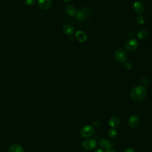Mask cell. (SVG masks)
Masks as SVG:
<instances>
[{"label":"cell","instance_id":"ba28073f","mask_svg":"<svg viewBox=\"0 0 152 152\" xmlns=\"http://www.w3.org/2000/svg\"><path fill=\"white\" fill-rule=\"evenodd\" d=\"M133 9L134 11L138 14L142 13L145 10V5L141 1H136L133 4Z\"/></svg>","mask_w":152,"mask_h":152},{"label":"cell","instance_id":"8992f818","mask_svg":"<svg viewBox=\"0 0 152 152\" xmlns=\"http://www.w3.org/2000/svg\"><path fill=\"white\" fill-rule=\"evenodd\" d=\"M115 58L119 62H125L127 58L126 52L121 49L117 50L115 53Z\"/></svg>","mask_w":152,"mask_h":152},{"label":"cell","instance_id":"5b68a950","mask_svg":"<svg viewBox=\"0 0 152 152\" xmlns=\"http://www.w3.org/2000/svg\"><path fill=\"white\" fill-rule=\"evenodd\" d=\"M125 47L128 51L134 52L138 47V42L135 39H130L126 43Z\"/></svg>","mask_w":152,"mask_h":152},{"label":"cell","instance_id":"6da1fadb","mask_svg":"<svg viewBox=\"0 0 152 152\" xmlns=\"http://www.w3.org/2000/svg\"><path fill=\"white\" fill-rule=\"evenodd\" d=\"M147 95V90L145 88L141 85L135 86L131 90L130 93L131 98L135 102H140L144 100Z\"/></svg>","mask_w":152,"mask_h":152},{"label":"cell","instance_id":"d6986e66","mask_svg":"<svg viewBox=\"0 0 152 152\" xmlns=\"http://www.w3.org/2000/svg\"><path fill=\"white\" fill-rule=\"evenodd\" d=\"M132 63L129 61H126L124 63V67L127 70L131 69L132 68Z\"/></svg>","mask_w":152,"mask_h":152},{"label":"cell","instance_id":"ffe728a7","mask_svg":"<svg viewBox=\"0 0 152 152\" xmlns=\"http://www.w3.org/2000/svg\"><path fill=\"white\" fill-rule=\"evenodd\" d=\"M36 2V0H24V4L27 6H32Z\"/></svg>","mask_w":152,"mask_h":152},{"label":"cell","instance_id":"30bf717a","mask_svg":"<svg viewBox=\"0 0 152 152\" xmlns=\"http://www.w3.org/2000/svg\"><path fill=\"white\" fill-rule=\"evenodd\" d=\"M120 124V119L118 116H113L109 119V125L112 128H117Z\"/></svg>","mask_w":152,"mask_h":152},{"label":"cell","instance_id":"7402d4cb","mask_svg":"<svg viewBox=\"0 0 152 152\" xmlns=\"http://www.w3.org/2000/svg\"><path fill=\"white\" fill-rule=\"evenodd\" d=\"M123 152H135V150L132 148L128 147L126 149H125Z\"/></svg>","mask_w":152,"mask_h":152},{"label":"cell","instance_id":"52a82bcc","mask_svg":"<svg viewBox=\"0 0 152 152\" xmlns=\"http://www.w3.org/2000/svg\"><path fill=\"white\" fill-rule=\"evenodd\" d=\"M128 124L131 128H135L140 124V119L136 115H132L129 118Z\"/></svg>","mask_w":152,"mask_h":152},{"label":"cell","instance_id":"277c9868","mask_svg":"<svg viewBox=\"0 0 152 152\" xmlns=\"http://www.w3.org/2000/svg\"><path fill=\"white\" fill-rule=\"evenodd\" d=\"M97 146V142L94 139H86L82 142V147L87 150L94 149Z\"/></svg>","mask_w":152,"mask_h":152},{"label":"cell","instance_id":"44dd1931","mask_svg":"<svg viewBox=\"0 0 152 152\" xmlns=\"http://www.w3.org/2000/svg\"><path fill=\"white\" fill-rule=\"evenodd\" d=\"M100 125V122L99 120H96L93 122V128H98V127H99Z\"/></svg>","mask_w":152,"mask_h":152},{"label":"cell","instance_id":"603a6c76","mask_svg":"<svg viewBox=\"0 0 152 152\" xmlns=\"http://www.w3.org/2000/svg\"><path fill=\"white\" fill-rule=\"evenodd\" d=\"M95 152H104V151H103V149H102V148H99V149L96 150L95 151Z\"/></svg>","mask_w":152,"mask_h":152},{"label":"cell","instance_id":"2e32d148","mask_svg":"<svg viewBox=\"0 0 152 152\" xmlns=\"http://www.w3.org/2000/svg\"><path fill=\"white\" fill-rule=\"evenodd\" d=\"M137 36L140 39H144L148 36V31L145 29H141L138 31Z\"/></svg>","mask_w":152,"mask_h":152},{"label":"cell","instance_id":"ac0fdd59","mask_svg":"<svg viewBox=\"0 0 152 152\" xmlns=\"http://www.w3.org/2000/svg\"><path fill=\"white\" fill-rule=\"evenodd\" d=\"M136 22L138 24H142L144 23V17L141 15L137 16L136 18Z\"/></svg>","mask_w":152,"mask_h":152},{"label":"cell","instance_id":"4fadbf2b","mask_svg":"<svg viewBox=\"0 0 152 152\" xmlns=\"http://www.w3.org/2000/svg\"><path fill=\"white\" fill-rule=\"evenodd\" d=\"M62 30H63V32L66 35H68V36L72 34L74 31V27L71 25H69V24H66V25L64 26Z\"/></svg>","mask_w":152,"mask_h":152},{"label":"cell","instance_id":"7a4b0ae2","mask_svg":"<svg viewBox=\"0 0 152 152\" xmlns=\"http://www.w3.org/2000/svg\"><path fill=\"white\" fill-rule=\"evenodd\" d=\"M90 15L91 11L90 9L87 8H81L76 13L77 18L79 20H86L88 19Z\"/></svg>","mask_w":152,"mask_h":152},{"label":"cell","instance_id":"3957f363","mask_svg":"<svg viewBox=\"0 0 152 152\" xmlns=\"http://www.w3.org/2000/svg\"><path fill=\"white\" fill-rule=\"evenodd\" d=\"M94 129L93 126L86 125L83 127L80 131L81 136L83 138H89L94 134Z\"/></svg>","mask_w":152,"mask_h":152},{"label":"cell","instance_id":"e0dca14e","mask_svg":"<svg viewBox=\"0 0 152 152\" xmlns=\"http://www.w3.org/2000/svg\"><path fill=\"white\" fill-rule=\"evenodd\" d=\"M107 134L109 137L113 138H115L117 135V131L115 128H110L107 132Z\"/></svg>","mask_w":152,"mask_h":152},{"label":"cell","instance_id":"9a60e30c","mask_svg":"<svg viewBox=\"0 0 152 152\" xmlns=\"http://www.w3.org/2000/svg\"><path fill=\"white\" fill-rule=\"evenodd\" d=\"M9 152H24V149L19 144H13L10 147Z\"/></svg>","mask_w":152,"mask_h":152},{"label":"cell","instance_id":"5bb4252c","mask_svg":"<svg viewBox=\"0 0 152 152\" xmlns=\"http://www.w3.org/2000/svg\"><path fill=\"white\" fill-rule=\"evenodd\" d=\"M65 11L66 14L71 17L75 15L77 13V11L75 7L72 5H68L65 8Z\"/></svg>","mask_w":152,"mask_h":152},{"label":"cell","instance_id":"9c48e42d","mask_svg":"<svg viewBox=\"0 0 152 152\" xmlns=\"http://www.w3.org/2000/svg\"><path fill=\"white\" fill-rule=\"evenodd\" d=\"M52 0H37L39 7L43 10H48L52 5Z\"/></svg>","mask_w":152,"mask_h":152},{"label":"cell","instance_id":"8fae6325","mask_svg":"<svg viewBox=\"0 0 152 152\" xmlns=\"http://www.w3.org/2000/svg\"><path fill=\"white\" fill-rule=\"evenodd\" d=\"M99 145L102 149L104 150H109L111 148V143L107 139H103L100 140L99 142Z\"/></svg>","mask_w":152,"mask_h":152},{"label":"cell","instance_id":"7c38bea8","mask_svg":"<svg viewBox=\"0 0 152 152\" xmlns=\"http://www.w3.org/2000/svg\"><path fill=\"white\" fill-rule=\"evenodd\" d=\"M76 39L80 42H85L87 39V36L86 34L83 31H77L75 33Z\"/></svg>","mask_w":152,"mask_h":152},{"label":"cell","instance_id":"cb8c5ba5","mask_svg":"<svg viewBox=\"0 0 152 152\" xmlns=\"http://www.w3.org/2000/svg\"><path fill=\"white\" fill-rule=\"evenodd\" d=\"M105 152H116L115 150H112V149H109V150H107Z\"/></svg>","mask_w":152,"mask_h":152},{"label":"cell","instance_id":"d4e9b609","mask_svg":"<svg viewBox=\"0 0 152 152\" xmlns=\"http://www.w3.org/2000/svg\"><path fill=\"white\" fill-rule=\"evenodd\" d=\"M63 1H66V2H68V1H72V0H63Z\"/></svg>","mask_w":152,"mask_h":152}]
</instances>
